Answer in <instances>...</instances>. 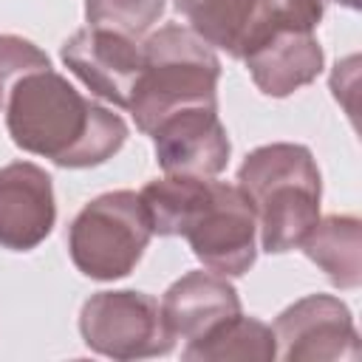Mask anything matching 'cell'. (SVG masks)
Returning <instances> with one entry per match:
<instances>
[{"label":"cell","mask_w":362,"mask_h":362,"mask_svg":"<svg viewBox=\"0 0 362 362\" xmlns=\"http://www.w3.org/2000/svg\"><path fill=\"white\" fill-rule=\"evenodd\" d=\"M164 0H85V20L141 40L164 14Z\"/></svg>","instance_id":"2e32d148"},{"label":"cell","mask_w":362,"mask_h":362,"mask_svg":"<svg viewBox=\"0 0 362 362\" xmlns=\"http://www.w3.org/2000/svg\"><path fill=\"white\" fill-rule=\"evenodd\" d=\"M252 82L272 99H286L322 74V45L311 25L288 14L277 0L240 48Z\"/></svg>","instance_id":"52a82bcc"},{"label":"cell","mask_w":362,"mask_h":362,"mask_svg":"<svg viewBox=\"0 0 362 362\" xmlns=\"http://www.w3.org/2000/svg\"><path fill=\"white\" fill-rule=\"evenodd\" d=\"M150 238L153 226L139 192L113 189L76 212L68 226V255L90 280H122L139 266Z\"/></svg>","instance_id":"5b68a950"},{"label":"cell","mask_w":362,"mask_h":362,"mask_svg":"<svg viewBox=\"0 0 362 362\" xmlns=\"http://www.w3.org/2000/svg\"><path fill=\"white\" fill-rule=\"evenodd\" d=\"M288 14H294L297 20H303L305 25L317 28L322 14H325V6L328 3H342L345 8H356V0H277Z\"/></svg>","instance_id":"ac0fdd59"},{"label":"cell","mask_w":362,"mask_h":362,"mask_svg":"<svg viewBox=\"0 0 362 362\" xmlns=\"http://www.w3.org/2000/svg\"><path fill=\"white\" fill-rule=\"evenodd\" d=\"M274 0H175V11L212 48L240 57L255 25L272 11Z\"/></svg>","instance_id":"4fadbf2b"},{"label":"cell","mask_w":362,"mask_h":362,"mask_svg":"<svg viewBox=\"0 0 362 362\" xmlns=\"http://www.w3.org/2000/svg\"><path fill=\"white\" fill-rule=\"evenodd\" d=\"M40 68H51L45 51H40L31 40L17 34H0V107H6L11 85Z\"/></svg>","instance_id":"e0dca14e"},{"label":"cell","mask_w":362,"mask_h":362,"mask_svg":"<svg viewBox=\"0 0 362 362\" xmlns=\"http://www.w3.org/2000/svg\"><path fill=\"white\" fill-rule=\"evenodd\" d=\"M221 59L189 25H161L141 40V74L130 113L141 133L192 105H218Z\"/></svg>","instance_id":"277c9868"},{"label":"cell","mask_w":362,"mask_h":362,"mask_svg":"<svg viewBox=\"0 0 362 362\" xmlns=\"http://www.w3.org/2000/svg\"><path fill=\"white\" fill-rule=\"evenodd\" d=\"M57 223L51 175L34 161L0 167V246L8 252L37 249Z\"/></svg>","instance_id":"8fae6325"},{"label":"cell","mask_w":362,"mask_h":362,"mask_svg":"<svg viewBox=\"0 0 362 362\" xmlns=\"http://www.w3.org/2000/svg\"><path fill=\"white\" fill-rule=\"evenodd\" d=\"M277 359L286 362H356L359 331L351 308L334 294H308L272 322Z\"/></svg>","instance_id":"ba28073f"},{"label":"cell","mask_w":362,"mask_h":362,"mask_svg":"<svg viewBox=\"0 0 362 362\" xmlns=\"http://www.w3.org/2000/svg\"><path fill=\"white\" fill-rule=\"evenodd\" d=\"M65 68L99 99L127 110L141 74V40L85 25L74 31L59 51Z\"/></svg>","instance_id":"9c48e42d"},{"label":"cell","mask_w":362,"mask_h":362,"mask_svg":"<svg viewBox=\"0 0 362 362\" xmlns=\"http://www.w3.org/2000/svg\"><path fill=\"white\" fill-rule=\"evenodd\" d=\"M153 235L187 238L204 269L240 277L257 260V218L252 201L238 184L161 175L139 189Z\"/></svg>","instance_id":"7a4b0ae2"},{"label":"cell","mask_w":362,"mask_h":362,"mask_svg":"<svg viewBox=\"0 0 362 362\" xmlns=\"http://www.w3.org/2000/svg\"><path fill=\"white\" fill-rule=\"evenodd\" d=\"M238 187L252 201L257 240L269 255L300 249L320 221L322 175L305 144L274 141L255 147L238 167Z\"/></svg>","instance_id":"3957f363"},{"label":"cell","mask_w":362,"mask_h":362,"mask_svg":"<svg viewBox=\"0 0 362 362\" xmlns=\"http://www.w3.org/2000/svg\"><path fill=\"white\" fill-rule=\"evenodd\" d=\"M300 249L311 263H317L325 277L342 288L354 291L362 283V223L356 215H328L320 218L303 238Z\"/></svg>","instance_id":"5bb4252c"},{"label":"cell","mask_w":362,"mask_h":362,"mask_svg":"<svg viewBox=\"0 0 362 362\" xmlns=\"http://www.w3.org/2000/svg\"><path fill=\"white\" fill-rule=\"evenodd\" d=\"M11 141L65 170L99 167L127 141V122L79 93L54 68L20 76L6 99Z\"/></svg>","instance_id":"6da1fadb"},{"label":"cell","mask_w":362,"mask_h":362,"mask_svg":"<svg viewBox=\"0 0 362 362\" xmlns=\"http://www.w3.org/2000/svg\"><path fill=\"white\" fill-rule=\"evenodd\" d=\"M156 161L164 175L215 178L229 164V136L218 105H192L164 116L150 133Z\"/></svg>","instance_id":"30bf717a"},{"label":"cell","mask_w":362,"mask_h":362,"mask_svg":"<svg viewBox=\"0 0 362 362\" xmlns=\"http://www.w3.org/2000/svg\"><path fill=\"white\" fill-rule=\"evenodd\" d=\"M79 334L93 354L122 362L164 356L175 345L161 303L136 288L90 294L79 311Z\"/></svg>","instance_id":"8992f818"},{"label":"cell","mask_w":362,"mask_h":362,"mask_svg":"<svg viewBox=\"0 0 362 362\" xmlns=\"http://www.w3.org/2000/svg\"><path fill=\"white\" fill-rule=\"evenodd\" d=\"M235 314H240L238 288L209 269L181 274L161 297V317L173 339H198Z\"/></svg>","instance_id":"7c38bea8"},{"label":"cell","mask_w":362,"mask_h":362,"mask_svg":"<svg viewBox=\"0 0 362 362\" xmlns=\"http://www.w3.org/2000/svg\"><path fill=\"white\" fill-rule=\"evenodd\" d=\"M187 362H226V359H277V342L272 325L243 311L223 320L198 339H189L181 351Z\"/></svg>","instance_id":"9a60e30c"}]
</instances>
